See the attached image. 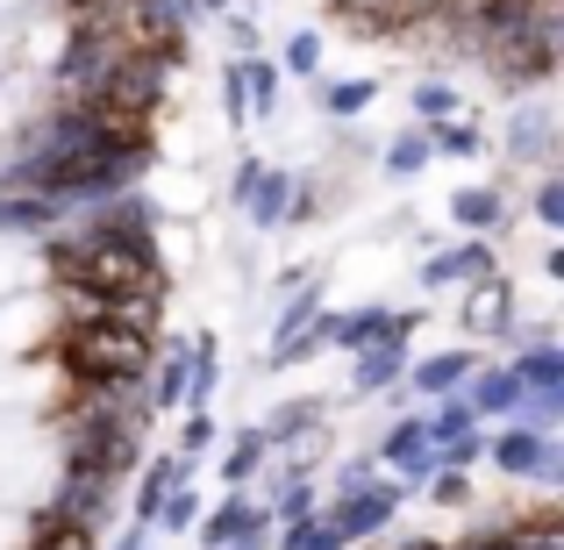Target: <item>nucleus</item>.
<instances>
[{
  "label": "nucleus",
  "mask_w": 564,
  "mask_h": 550,
  "mask_svg": "<svg viewBox=\"0 0 564 550\" xmlns=\"http://www.w3.org/2000/svg\"><path fill=\"white\" fill-rule=\"evenodd\" d=\"M258 172H264V165H236V186H229L236 201H250V186H258Z\"/></svg>",
  "instance_id": "24"
},
{
  "label": "nucleus",
  "mask_w": 564,
  "mask_h": 550,
  "mask_svg": "<svg viewBox=\"0 0 564 550\" xmlns=\"http://www.w3.org/2000/svg\"><path fill=\"white\" fill-rule=\"evenodd\" d=\"M180 393H186V358H172V365H165V379H158V408H172Z\"/></svg>",
  "instance_id": "20"
},
{
  "label": "nucleus",
  "mask_w": 564,
  "mask_h": 550,
  "mask_svg": "<svg viewBox=\"0 0 564 550\" xmlns=\"http://www.w3.org/2000/svg\"><path fill=\"white\" fill-rule=\"evenodd\" d=\"M529 386L514 379V371H486L479 386H471V414H500V408H522Z\"/></svg>",
  "instance_id": "6"
},
{
  "label": "nucleus",
  "mask_w": 564,
  "mask_h": 550,
  "mask_svg": "<svg viewBox=\"0 0 564 550\" xmlns=\"http://www.w3.org/2000/svg\"><path fill=\"white\" fill-rule=\"evenodd\" d=\"M243 100L250 115H264L279 100V65H264V57H243Z\"/></svg>",
  "instance_id": "9"
},
{
  "label": "nucleus",
  "mask_w": 564,
  "mask_h": 550,
  "mask_svg": "<svg viewBox=\"0 0 564 550\" xmlns=\"http://www.w3.org/2000/svg\"><path fill=\"white\" fill-rule=\"evenodd\" d=\"M315 65H322V36H315V29L286 36V72H315Z\"/></svg>",
  "instance_id": "16"
},
{
  "label": "nucleus",
  "mask_w": 564,
  "mask_h": 550,
  "mask_svg": "<svg viewBox=\"0 0 564 550\" xmlns=\"http://www.w3.org/2000/svg\"><path fill=\"white\" fill-rule=\"evenodd\" d=\"M494 457H500V472H543L551 465V443L529 436V429H508V436L494 443Z\"/></svg>",
  "instance_id": "5"
},
{
  "label": "nucleus",
  "mask_w": 564,
  "mask_h": 550,
  "mask_svg": "<svg viewBox=\"0 0 564 550\" xmlns=\"http://www.w3.org/2000/svg\"><path fill=\"white\" fill-rule=\"evenodd\" d=\"M193 8H207V14H229V0H193Z\"/></svg>",
  "instance_id": "26"
},
{
  "label": "nucleus",
  "mask_w": 564,
  "mask_h": 550,
  "mask_svg": "<svg viewBox=\"0 0 564 550\" xmlns=\"http://www.w3.org/2000/svg\"><path fill=\"white\" fill-rule=\"evenodd\" d=\"M429 151H451V158H471V151H479V137H471V129H451V122H436V129H429Z\"/></svg>",
  "instance_id": "17"
},
{
  "label": "nucleus",
  "mask_w": 564,
  "mask_h": 550,
  "mask_svg": "<svg viewBox=\"0 0 564 550\" xmlns=\"http://www.w3.org/2000/svg\"><path fill=\"white\" fill-rule=\"evenodd\" d=\"M57 358L79 371L86 386H100V393H129V386L151 379V330H129V322H108V315H86L79 330H65V344H57Z\"/></svg>",
  "instance_id": "2"
},
{
  "label": "nucleus",
  "mask_w": 564,
  "mask_h": 550,
  "mask_svg": "<svg viewBox=\"0 0 564 550\" xmlns=\"http://www.w3.org/2000/svg\"><path fill=\"white\" fill-rule=\"evenodd\" d=\"M471 422H479V414H471V400H451V408H436V422H429L422 436H436V443H457V436H471Z\"/></svg>",
  "instance_id": "12"
},
{
  "label": "nucleus",
  "mask_w": 564,
  "mask_h": 550,
  "mask_svg": "<svg viewBox=\"0 0 564 550\" xmlns=\"http://www.w3.org/2000/svg\"><path fill=\"white\" fill-rule=\"evenodd\" d=\"M414 108H422L429 122H443V115L457 108V94H451V86H443V79H422V86H414Z\"/></svg>",
  "instance_id": "15"
},
{
  "label": "nucleus",
  "mask_w": 564,
  "mask_h": 550,
  "mask_svg": "<svg viewBox=\"0 0 564 550\" xmlns=\"http://www.w3.org/2000/svg\"><path fill=\"white\" fill-rule=\"evenodd\" d=\"M486 265H494V250H486V244H465V250H443V258H429L422 279H429V287H443V279H479Z\"/></svg>",
  "instance_id": "4"
},
{
  "label": "nucleus",
  "mask_w": 564,
  "mask_h": 550,
  "mask_svg": "<svg viewBox=\"0 0 564 550\" xmlns=\"http://www.w3.org/2000/svg\"><path fill=\"white\" fill-rule=\"evenodd\" d=\"M500 215H508L500 193H465V201H457V222H471V229H494Z\"/></svg>",
  "instance_id": "13"
},
{
  "label": "nucleus",
  "mask_w": 564,
  "mask_h": 550,
  "mask_svg": "<svg viewBox=\"0 0 564 550\" xmlns=\"http://www.w3.org/2000/svg\"><path fill=\"white\" fill-rule=\"evenodd\" d=\"M57 279L72 293H158V258H151V236H129V229H94V236H65L51 250Z\"/></svg>",
  "instance_id": "1"
},
{
  "label": "nucleus",
  "mask_w": 564,
  "mask_h": 550,
  "mask_svg": "<svg viewBox=\"0 0 564 550\" xmlns=\"http://www.w3.org/2000/svg\"><path fill=\"white\" fill-rule=\"evenodd\" d=\"M250 529H258V515H250V508H236V500H229V508H221V515H215V522H207V529H200V537H207V543H215V550H221V543H243V537H250Z\"/></svg>",
  "instance_id": "11"
},
{
  "label": "nucleus",
  "mask_w": 564,
  "mask_h": 550,
  "mask_svg": "<svg viewBox=\"0 0 564 550\" xmlns=\"http://www.w3.org/2000/svg\"><path fill=\"white\" fill-rule=\"evenodd\" d=\"M29 550H94V522H79V515H43L36 522V543Z\"/></svg>",
  "instance_id": "3"
},
{
  "label": "nucleus",
  "mask_w": 564,
  "mask_h": 550,
  "mask_svg": "<svg viewBox=\"0 0 564 550\" xmlns=\"http://www.w3.org/2000/svg\"><path fill=\"white\" fill-rule=\"evenodd\" d=\"M457 550H514V537H471V543H457Z\"/></svg>",
  "instance_id": "25"
},
{
  "label": "nucleus",
  "mask_w": 564,
  "mask_h": 550,
  "mask_svg": "<svg viewBox=\"0 0 564 550\" xmlns=\"http://www.w3.org/2000/svg\"><path fill=\"white\" fill-rule=\"evenodd\" d=\"M207 436H215V422H207V414H193V422H186V457H193V451H200V443H207Z\"/></svg>",
  "instance_id": "23"
},
{
  "label": "nucleus",
  "mask_w": 564,
  "mask_h": 550,
  "mask_svg": "<svg viewBox=\"0 0 564 550\" xmlns=\"http://www.w3.org/2000/svg\"><path fill=\"white\" fill-rule=\"evenodd\" d=\"M386 165H393V172H422L429 165V137H400L393 151H386Z\"/></svg>",
  "instance_id": "18"
},
{
  "label": "nucleus",
  "mask_w": 564,
  "mask_h": 550,
  "mask_svg": "<svg viewBox=\"0 0 564 550\" xmlns=\"http://www.w3.org/2000/svg\"><path fill=\"white\" fill-rule=\"evenodd\" d=\"M258 457H264V436H243L229 451V479H243V472H258Z\"/></svg>",
  "instance_id": "19"
},
{
  "label": "nucleus",
  "mask_w": 564,
  "mask_h": 550,
  "mask_svg": "<svg viewBox=\"0 0 564 550\" xmlns=\"http://www.w3.org/2000/svg\"><path fill=\"white\" fill-rule=\"evenodd\" d=\"M471 371V358H457V351H443V358H429L422 371H414V386H422V393H451L457 379H465Z\"/></svg>",
  "instance_id": "10"
},
{
  "label": "nucleus",
  "mask_w": 564,
  "mask_h": 550,
  "mask_svg": "<svg viewBox=\"0 0 564 550\" xmlns=\"http://www.w3.org/2000/svg\"><path fill=\"white\" fill-rule=\"evenodd\" d=\"M286 186H293V180H279V172H258V186H250V201H243V207H250V215L264 222V229H272V222L286 215V201H293Z\"/></svg>",
  "instance_id": "8"
},
{
  "label": "nucleus",
  "mask_w": 564,
  "mask_h": 550,
  "mask_svg": "<svg viewBox=\"0 0 564 550\" xmlns=\"http://www.w3.org/2000/svg\"><path fill=\"white\" fill-rule=\"evenodd\" d=\"M536 215H543V222H564V186H557V180L536 193Z\"/></svg>",
  "instance_id": "21"
},
{
  "label": "nucleus",
  "mask_w": 564,
  "mask_h": 550,
  "mask_svg": "<svg viewBox=\"0 0 564 550\" xmlns=\"http://www.w3.org/2000/svg\"><path fill=\"white\" fill-rule=\"evenodd\" d=\"M365 100H372V86H365V79H350V86H322V108H329V115H358Z\"/></svg>",
  "instance_id": "14"
},
{
  "label": "nucleus",
  "mask_w": 564,
  "mask_h": 550,
  "mask_svg": "<svg viewBox=\"0 0 564 550\" xmlns=\"http://www.w3.org/2000/svg\"><path fill=\"white\" fill-rule=\"evenodd\" d=\"M57 8H65V14H72V22H94V14H108V8H115V0H57Z\"/></svg>",
  "instance_id": "22"
},
{
  "label": "nucleus",
  "mask_w": 564,
  "mask_h": 550,
  "mask_svg": "<svg viewBox=\"0 0 564 550\" xmlns=\"http://www.w3.org/2000/svg\"><path fill=\"white\" fill-rule=\"evenodd\" d=\"M393 330V315H386V308H365V315H350V322H329V336L344 351H365V344H379V336Z\"/></svg>",
  "instance_id": "7"
}]
</instances>
